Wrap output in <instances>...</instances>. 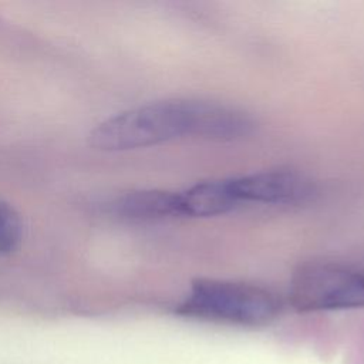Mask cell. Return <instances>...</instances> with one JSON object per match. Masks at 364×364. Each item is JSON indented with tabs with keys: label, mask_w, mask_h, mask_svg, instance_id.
Masks as SVG:
<instances>
[{
	"label": "cell",
	"mask_w": 364,
	"mask_h": 364,
	"mask_svg": "<svg viewBox=\"0 0 364 364\" xmlns=\"http://www.w3.org/2000/svg\"><path fill=\"white\" fill-rule=\"evenodd\" d=\"M243 111L210 101L165 100L144 104L100 122L88 136L90 145L105 152L159 145L183 136L235 141L253 131Z\"/></svg>",
	"instance_id": "6da1fadb"
},
{
	"label": "cell",
	"mask_w": 364,
	"mask_h": 364,
	"mask_svg": "<svg viewBox=\"0 0 364 364\" xmlns=\"http://www.w3.org/2000/svg\"><path fill=\"white\" fill-rule=\"evenodd\" d=\"M237 206L229 179L203 181L181 191V208L185 218L218 216Z\"/></svg>",
	"instance_id": "8992f818"
},
{
	"label": "cell",
	"mask_w": 364,
	"mask_h": 364,
	"mask_svg": "<svg viewBox=\"0 0 364 364\" xmlns=\"http://www.w3.org/2000/svg\"><path fill=\"white\" fill-rule=\"evenodd\" d=\"M175 313L198 321L257 328L280 316L282 300L256 284L202 277L192 282Z\"/></svg>",
	"instance_id": "7a4b0ae2"
},
{
	"label": "cell",
	"mask_w": 364,
	"mask_h": 364,
	"mask_svg": "<svg viewBox=\"0 0 364 364\" xmlns=\"http://www.w3.org/2000/svg\"><path fill=\"white\" fill-rule=\"evenodd\" d=\"M23 237V223L18 212L7 202L0 200V255L14 252Z\"/></svg>",
	"instance_id": "52a82bcc"
},
{
	"label": "cell",
	"mask_w": 364,
	"mask_h": 364,
	"mask_svg": "<svg viewBox=\"0 0 364 364\" xmlns=\"http://www.w3.org/2000/svg\"><path fill=\"white\" fill-rule=\"evenodd\" d=\"M287 297L300 313L364 307V269L327 260L303 263L290 279Z\"/></svg>",
	"instance_id": "3957f363"
},
{
	"label": "cell",
	"mask_w": 364,
	"mask_h": 364,
	"mask_svg": "<svg viewBox=\"0 0 364 364\" xmlns=\"http://www.w3.org/2000/svg\"><path fill=\"white\" fill-rule=\"evenodd\" d=\"M111 212L125 220L149 222L168 218H182L181 192L164 189H138L119 195L111 205Z\"/></svg>",
	"instance_id": "5b68a950"
},
{
	"label": "cell",
	"mask_w": 364,
	"mask_h": 364,
	"mask_svg": "<svg viewBox=\"0 0 364 364\" xmlns=\"http://www.w3.org/2000/svg\"><path fill=\"white\" fill-rule=\"evenodd\" d=\"M237 205H294L313 196L314 183L291 169H267L229 178Z\"/></svg>",
	"instance_id": "277c9868"
}]
</instances>
